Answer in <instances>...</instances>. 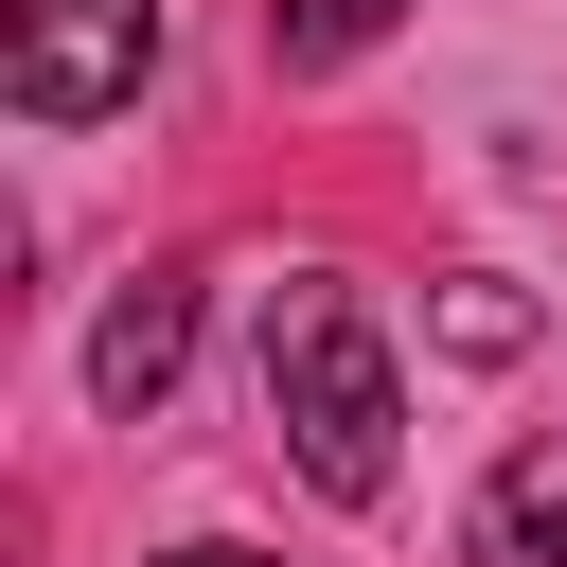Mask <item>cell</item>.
<instances>
[{"mask_svg": "<svg viewBox=\"0 0 567 567\" xmlns=\"http://www.w3.org/2000/svg\"><path fill=\"white\" fill-rule=\"evenodd\" d=\"M266 425H284V461H301L319 496H390L408 390H390V337H372L354 284H284V301H266Z\"/></svg>", "mask_w": 567, "mask_h": 567, "instance_id": "cell-1", "label": "cell"}, {"mask_svg": "<svg viewBox=\"0 0 567 567\" xmlns=\"http://www.w3.org/2000/svg\"><path fill=\"white\" fill-rule=\"evenodd\" d=\"M142 71H159V0H18V53H0L18 124H106L142 106Z\"/></svg>", "mask_w": 567, "mask_h": 567, "instance_id": "cell-2", "label": "cell"}, {"mask_svg": "<svg viewBox=\"0 0 567 567\" xmlns=\"http://www.w3.org/2000/svg\"><path fill=\"white\" fill-rule=\"evenodd\" d=\"M159 567H266V549H159Z\"/></svg>", "mask_w": 567, "mask_h": 567, "instance_id": "cell-7", "label": "cell"}, {"mask_svg": "<svg viewBox=\"0 0 567 567\" xmlns=\"http://www.w3.org/2000/svg\"><path fill=\"white\" fill-rule=\"evenodd\" d=\"M177 372H195V284H177V266H142V284L106 301V337H89V390H106L124 425H142V408H159Z\"/></svg>", "mask_w": 567, "mask_h": 567, "instance_id": "cell-3", "label": "cell"}, {"mask_svg": "<svg viewBox=\"0 0 567 567\" xmlns=\"http://www.w3.org/2000/svg\"><path fill=\"white\" fill-rule=\"evenodd\" d=\"M461 567H567V425H532V443L478 478V514H461Z\"/></svg>", "mask_w": 567, "mask_h": 567, "instance_id": "cell-4", "label": "cell"}, {"mask_svg": "<svg viewBox=\"0 0 567 567\" xmlns=\"http://www.w3.org/2000/svg\"><path fill=\"white\" fill-rule=\"evenodd\" d=\"M390 18H408V0H266V53H284V71H337V53H372Z\"/></svg>", "mask_w": 567, "mask_h": 567, "instance_id": "cell-5", "label": "cell"}, {"mask_svg": "<svg viewBox=\"0 0 567 567\" xmlns=\"http://www.w3.org/2000/svg\"><path fill=\"white\" fill-rule=\"evenodd\" d=\"M443 337H461V354H532V301H514V284H461Z\"/></svg>", "mask_w": 567, "mask_h": 567, "instance_id": "cell-6", "label": "cell"}]
</instances>
